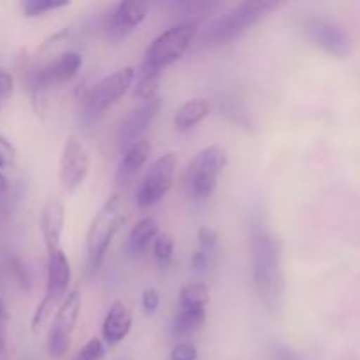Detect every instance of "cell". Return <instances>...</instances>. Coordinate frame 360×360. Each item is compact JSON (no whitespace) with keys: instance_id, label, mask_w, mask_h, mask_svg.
Returning <instances> with one entry per match:
<instances>
[{"instance_id":"cell-1","label":"cell","mask_w":360,"mask_h":360,"mask_svg":"<svg viewBox=\"0 0 360 360\" xmlns=\"http://www.w3.org/2000/svg\"><path fill=\"white\" fill-rule=\"evenodd\" d=\"M252 278L257 295L271 313H280L285 302V274L281 245L269 232L252 238Z\"/></svg>"},{"instance_id":"cell-2","label":"cell","mask_w":360,"mask_h":360,"mask_svg":"<svg viewBox=\"0 0 360 360\" xmlns=\"http://www.w3.org/2000/svg\"><path fill=\"white\" fill-rule=\"evenodd\" d=\"M125 221V206L118 193H112L104 206L97 211L86 232V267L95 274L104 262V257L111 246L112 238Z\"/></svg>"},{"instance_id":"cell-3","label":"cell","mask_w":360,"mask_h":360,"mask_svg":"<svg viewBox=\"0 0 360 360\" xmlns=\"http://www.w3.org/2000/svg\"><path fill=\"white\" fill-rule=\"evenodd\" d=\"M278 7L276 2L257 0V2H241L225 14H221L206 32V44L225 46L243 37L264 18L269 16Z\"/></svg>"},{"instance_id":"cell-4","label":"cell","mask_w":360,"mask_h":360,"mask_svg":"<svg viewBox=\"0 0 360 360\" xmlns=\"http://www.w3.org/2000/svg\"><path fill=\"white\" fill-rule=\"evenodd\" d=\"M197 28H199V23L195 20H188L172 25L167 30L162 32L148 46L139 72H162V69L178 62L192 44Z\"/></svg>"},{"instance_id":"cell-5","label":"cell","mask_w":360,"mask_h":360,"mask_svg":"<svg viewBox=\"0 0 360 360\" xmlns=\"http://www.w3.org/2000/svg\"><path fill=\"white\" fill-rule=\"evenodd\" d=\"M70 262L62 248L48 252V281H46V294L32 315V330L35 334L46 326L53 315V309L62 304L69 294L70 285Z\"/></svg>"},{"instance_id":"cell-6","label":"cell","mask_w":360,"mask_h":360,"mask_svg":"<svg viewBox=\"0 0 360 360\" xmlns=\"http://www.w3.org/2000/svg\"><path fill=\"white\" fill-rule=\"evenodd\" d=\"M227 165V151L218 144L200 150L186 169L185 183L193 199H207L217 190L218 178Z\"/></svg>"},{"instance_id":"cell-7","label":"cell","mask_w":360,"mask_h":360,"mask_svg":"<svg viewBox=\"0 0 360 360\" xmlns=\"http://www.w3.org/2000/svg\"><path fill=\"white\" fill-rule=\"evenodd\" d=\"M81 311V294L79 290H70L62 304L56 308L55 320L51 323V329L48 334V348L49 357L62 359L69 352L70 336L76 329L77 319Z\"/></svg>"},{"instance_id":"cell-8","label":"cell","mask_w":360,"mask_h":360,"mask_svg":"<svg viewBox=\"0 0 360 360\" xmlns=\"http://www.w3.org/2000/svg\"><path fill=\"white\" fill-rule=\"evenodd\" d=\"M176 167H178V157L172 151L158 157L150 165L136 195L137 204L141 207L155 206L164 199L165 193L171 190L172 183H174Z\"/></svg>"},{"instance_id":"cell-9","label":"cell","mask_w":360,"mask_h":360,"mask_svg":"<svg viewBox=\"0 0 360 360\" xmlns=\"http://www.w3.org/2000/svg\"><path fill=\"white\" fill-rule=\"evenodd\" d=\"M136 79V69L130 65L122 67L116 72L102 77L90 90L86 97V109L90 115H102L108 108L120 101L129 91Z\"/></svg>"},{"instance_id":"cell-10","label":"cell","mask_w":360,"mask_h":360,"mask_svg":"<svg viewBox=\"0 0 360 360\" xmlns=\"http://www.w3.org/2000/svg\"><path fill=\"white\" fill-rule=\"evenodd\" d=\"M88 171H90V157H88L86 148H84L83 141L72 134L67 137L62 155H60V185L65 192L74 193L84 183Z\"/></svg>"},{"instance_id":"cell-11","label":"cell","mask_w":360,"mask_h":360,"mask_svg":"<svg viewBox=\"0 0 360 360\" xmlns=\"http://www.w3.org/2000/svg\"><path fill=\"white\" fill-rule=\"evenodd\" d=\"M83 65V56L77 51H65L53 58L51 62L39 67L32 76V91L34 98H39L48 88L69 83Z\"/></svg>"},{"instance_id":"cell-12","label":"cell","mask_w":360,"mask_h":360,"mask_svg":"<svg viewBox=\"0 0 360 360\" xmlns=\"http://www.w3.org/2000/svg\"><path fill=\"white\" fill-rule=\"evenodd\" d=\"M304 32L309 41L336 58H347L352 53V39L341 25L326 18L311 16L304 21Z\"/></svg>"},{"instance_id":"cell-13","label":"cell","mask_w":360,"mask_h":360,"mask_svg":"<svg viewBox=\"0 0 360 360\" xmlns=\"http://www.w3.org/2000/svg\"><path fill=\"white\" fill-rule=\"evenodd\" d=\"M160 108L162 98L157 97L153 98V101L144 102L139 108L132 109V111L125 116V120H123L118 130V143L122 150H127V148L132 146L134 143L143 139V134L146 132L150 123L153 122L155 116L158 115Z\"/></svg>"},{"instance_id":"cell-14","label":"cell","mask_w":360,"mask_h":360,"mask_svg":"<svg viewBox=\"0 0 360 360\" xmlns=\"http://www.w3.org/2000/svg\"><path fill=\"white\" fill-rule=\"evenodd\" d=\"M63 225H65V207L58 199H49L42 207L41 220H39V227H41L48 252L60 248Z\"/></svg>"},{"instance_id":"cell-15","label":"cell","mask_w":360,"mask_h":360,"mask_svg":"<svg viewBox=\"0 0 360 360\" xmlns=\"http://www.w3.org/2000/svg\"><path fill=\"white\" fill-rule=\"evenodd\" d=\"M132 329V311L123 301H115L102 323V338L109 347L122 343Z\"/></svg>"},{"instance_id":"cell-16","label":"cell","mask_w":360,"mask_h":360,"mask_svg":"<svg viewBox=\"0 0 360 360\" xmlns=\"http://www.w3.org/2000/svg\"><path fill=\"white\" fill-rule=\"evenodd\" d=\"M148 4L144 2H120L118 6L112 11L111 25H109V30L116 35V37H122L127 35L129 32H132L134 28L139 27L148 16Z\"/></svg>"},{"instance_id":"cell-17","label":"cell","mask_w":360,"mask_h":360,"mask_svg":"<svg viewBox=\"0 0 360 360\" xmlns=\"http://www.w3.org/2000/svg\"><path fill=\"white\" fill-rule=\"evenodd\" d=\"M151 155V143L148 139H139L137 143H134L132 146L127 148L125 153H123L122 162L118 165V171H116V181L125 185L130 179H134L137 176V172L144 167V164L148 162Z\"/></svg>"},{"instance_id":"cell-18","label":"cell","mask_w":360,"mask_h":360,"mask_svg":"<svg viewBox=\"0 0 360 360\" xmlns=\"http://www.w3.org/2000/svg\"><path fill=\"white\" fill-rule=\"evenodd\" d=\"M211 105L206 98H192L185 102L174 115V125L178 130H190L207 118Z\"/></svg>"},{"instance_id":"cell-19","label":"cell","mask_w":360,"mask_h":360,"mask_svg":"<svg viewBox=\"0 0 360 360\" xmlns=\"http://www.w3.org/2000/svg\"><path fill=\"white\" fill-rule=\"evenodd\" d=\"M158 234H160L158 221L151 217L143 218V220L137 221L132 227V231H130V250H132L134 253H143L144 250L151 245V241H155V238H157Z\"/></svg>"},{"instance_id":"cell-20","label":"cell","mask_w":360,"mask_h":360,"mask_svg":"<svg viewBox=\"0 0 360 360\" xmlns=\"http://www.w3.org/2000/svg\"><path fill=\"white\" fill-rule=\"evenodd\" d=\"M204 322H206V308H179L174 322V333L178 336H186V334H192L200 329Z\"/></svg>"},{"instance_id":"cell-21","label":"cell","mask_w":360,"mask_h":360,"mask_svg":"<svg viewBox=\"0 0 360 360\" xmlns=\"http://www.w3.org/2000/svg\"><path fill=\"white\" fill-rule=\"evenodd\" d=\"M210 302V288L204 283H188L179 292V308H206Z\"/></svg>"},{"instance_id":"cell-22","label":"cell","mask_w":360,"mask_h":360,"mask_svg":"<svg viewBox=\"0 0 360 360\" xmlns=\"http://www.w3.org/2000/svg\"><path fill=\"white\" fill-rule=\"evenodd\" d=\"M162 72H139V79L134 86V97L141 98L143 102L153 101L158 97V86H160Z\"/></svg>"},{"instance_id":"cell-23","label":"cell","mask_w":360,"mask_h":360,"mask_svg":"<svg viewBox=\"0 0 360 360\" xmlns=\"http://www.w3.org/2000/svg\"><path fill=\"white\" fill-rule=\"evenodd\" d=\"M69 4V0H23L21 9H23V14L27 18H37L49 13V11L67 7Z\"/></svg>"},{"instance_id":"cell-24","label":"cell","mask_w":360,"mask_h":360,"mask_svg":"<svg viewBox=\"0 0 360 360\" xmlns=\"http://www.w3.org/2000/svg\"><path fill=\"white\" fill-rule=\"evenodd\" d=\"M153 255L162 266H167L174 255V239L167 232H162L153 241Z\"/></svg>"},{"instance_id":"cell-25","label":"cell","mask_w":360,"mask_h":360,"mask_svg":"<svg viewBox=\"0 0 360 360\" xmlns=\"http://www.w3.org/2000/svg\"><path fill=\"white\" fill-rule=\"evenodd\" d=\"M105 357V345L101 338H91L70 360H102Z\"/></svg>"},{"instance_id":"cell-26","label":"cell","mask_w":360,"mask_h":360,"mask_svg":"<svg viewBox=\"0 0 360 360\" xmlns=\"http://www.w3.org/2000/svg\"><path fill=\"white\" fill-rule=\"evenodd\" d=\"M197 239H199L200 250L213 255L214 248H217V245H218L217 231H214V229H211V227H200L199 234H197Z\"/></svg>"},{"instance_id":"cell-27","label":"cell","mask_w":360,"mask_h":360,"mask_svg":"<svg viewBox=\"0 0 360 360\" xmlns=\"http://www.w3.org/2000/svg\"><path fill=\"white\" fill-rule=\"evenodd\" d=\"M16 162V148L9 139L0 136V169H11Z\"/></svg>"},{"instance_id":"cell-28","label":"cell","mask_w":360,"mask_h":360,"mask_svg":"<svg viewBox=\"0 0 360 360\" xmlns=\"http://www.w3.org/2000/svg\"><path fill=\"white\" fill-rule=\"evenodd\" d=\"M199 354H197L195 345L188 343V341H183L178 343L171 352V360H197Z\"/></svg>"},{"instance_id":"cell-29","label":"cell","mask_w":360,"mask_h":360,"mask_svg":"<svg viewBox=\"0 0 360 360\" xmlns=\"http://www.w3.org/2000/svg\"><path fill=\"white\" fill-rule=\"evenodd\" d=\"M7 311L4 302L0 301V360H7V340H6Z\"/></svg>"},{"instance_id":"cell-30","label":"cell","mask_w":360,"mask_h":360,"mask_svg":"<svg viewBox=\"0 0 360 360\" xmlns=\"http://www.w3.org/2000/svg\"><path fill=\"white\" fill-rule=\"evenodd\" d=\"M13 86H14L13 76H11L7 70L0 69V105L11 97V94H13Z\"/></svg>"},{"instance_id":"cell-31","label":"cell","mask_w":360,"mask_h":360,"mask_svg":"<svg viewBox=\"0 0 360 360\" xmlns=\"http://www.w3.org/2000/svg\"><path fill=\"white\" fill-rule=\"evenodd\" d=\"M141 302H143V308L146 309L148 313L157 311L158 304H160V295H158L157 288H146V290L143 292V299H141Z\"/></svg>"},{"instance_id":"cell-32","label":"cell","mask_w":360,"mask_h":360,"mask_svg":"<svg viewBox=\"0 0 360 360\" xmlns=\"http://www.w3.org/2000/svg\"><path fill=\"white\" fill-rule=\"evenodd\" d=\"M211 266V253L202 252V250H197L195 253L192 255V267L199 273L206 271L207 267Z\"/></svg>"},{"instance_id":"cell-33","label":"cell","mask_w":360,"mask_h":360,"mask_svg":"<svg viewBox=\"0 0 360 360\" xmlns=\"http://www.w3.org/2000/svg\"><path fill=\"white\" fill-rule=\"evenodd\" d=\"M276 357L278 360H301L290 348H285V347H278L276 348Z\"/></svg>"},{"instance_id":"cell-34","label":"cell","mask_w":360,"mask_h":360,"mask_svg":"<svg viewBox=\"0 0 360 360\" xmlns=\"http://www.w3.org/2000/svg\"><path fill=\"white\" fill-rule=\"evenodd\" d=\"M7 188H9V181H7L6 176L0 172V195H2V193H6Z\"/></svg>"}]
</instances>
